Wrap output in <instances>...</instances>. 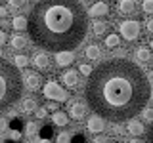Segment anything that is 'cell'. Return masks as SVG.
Wrapping results in <instances>:
<instances>
[{
  "label": "cell",
  "mask_w": 153,
  "mask_h": 143,
  "mask_svg": "<svg viewBox=\"0 0 153 143\" xmlns=\"http://www.w3.org/2000/svg\"><path fill=\"white\" fill-rule=\"evenodd\" d=\"M151 84L140 65L124 59L103 61L94 67L84 86L88 107L103 120L126 122L147 105Z\"/></svg>",
  "instance_id": "6da1fadb"
},
{
  "label": "cell",
  "mask_w": 153,
  "mask_h": 143,
  "mask_svg": "<svg viewBox=\"0 0 153 143\" xmlns=\"http://www.w3.org/2000/svg\"><path fill=\"white\" fill-rule=\"evenodd\" d=\"M86 31L88 13L79 0H40L27 17L29 38L44 52H75Z\"/></svg>",
  "instance_id": "7a4b0ae2"
},
{
  "label": "cell",
  "mask_w": 153,
  "mask_h": 143,
  "mask_svg": "<svg viewBox=\"0 0 153 143\" xmlns=\"http://www.w3.org/2000/svg\"><path fill=\"white\" fill-rule=\"evenodd\" d=\"M23 95V76L8 59L0 57V113L13 107Z\"/></svg>",
  "instance_id": "3957f363"
},
{
  "label": "cell",
  "mask_w": 153,
  "mask_h": 143,
  "mask_svg": "<svg viewBox=\"0 0 153 143\" xmlns=\"http://www.w3.org/2000/svg\"><path fill=\"white\" fill-rule=\"evenodd\" d=\"M119 31H121V36L124 40L132 42V40H136V38L140 36L142 25H140V21H136V19H126V21H123L121 25H119Z\"/></svg>",
  "instance_id": "277c9868"
},
{
  "label": "cell",
  "mask_w": 153,
  "mask_h": 143,
  "mask_svg": "<svg viewBox=\"0 0 153 143\" xmlns=\"http://www.w3.org/2000/svg\"><path fill=\"white\" fill-rule=\"evenodd\" d=\"M88 109H90L88 103L82 101V99H69L67 101V111H69L73 120H82L86 113H88Z\"/></svg>",
  "instance_id": "5b68a950"
},
{
  "label": "cell",
  "mask_w": 153,
  "mask_h": 143,
  "mask_svg": "<svg viewBox=\"0 0 153 143\" xmlns=\"http://www.w3.org/2000/svg\"><path fill=\"white\" fill-rule=\"evenodd\" d=\"M42 94H44V97L54 99V101H65L67 99V92L56 82H46L42 88Z\"/></svg>",
  "instance_id": "8992f818"
},
{
  "label": "cell",
  "mask_w": 153,
  "mask_h": 143,
  "mask_svg": "<svg viewBox=\"0 0 153 143\" xmlns=\"http://www.w3.org/2000/svg\"><path fill=\"white\" fill-rule=\"evenodd\" d=\"M23 76V84H25V88H29L31 92H35V90H40L42 86V76L36 73V71H25V74Z\"/></svg>",
  "instance_id": "52a82bcc"
},
{
  "label": "cell",
  "mask_w": 153,
  "mask_h": 143,
  "mask_svg": "<svg viewBox=\"0 0 153 143\" xmlns=\"http://www.w3.org/2000/svg\"><path fill=\"white\" fill-rule=\"evenodd\" d=\"M33 65H35L36 71H48L52 65V59L48 55V52H36L33 55Z\"/></svg>",
  "instance_id": "ba28073f"
},
{
  "label": "cell",
  "mask_w": 153,
  "mask_h": 143,
  "mask_svg": "<svg viewBox=\"0 0 153 143\" xmlns=\"http://www.w3.org/2000/svg\"><path fill=\"white\" fill-rule=\"evenodd\" d=\"M86 128L92 133H102L105 130V120L102 116H98V114H92V116L88 118V122H86Z\"/></svg>",
  "instance_id": "9c48e42d"
},
{
  "label": "cell",
  "mask_w": 153,
  "mask_h": 143,
  "mask_svg": "<svg viewBox=\"0 0 153 143\" xmlns=\"http://www.w3.org/2000/svg\"><path fill=\"white\" fill-rule=\"evenodd\" d=\"M75 61V52L65 50V52H56V65L57 67H69Z\"/></svg>",
  "instance_id": "30bf717a"
},
{
  "label": "cell",
  "mask_w": 153,
  "mask_h": 143,
  "mask_svg": "<svg viewBox=\"0 0 153 143\" xmlns=\"http://www.w3.org/2000/svg\"><path fill=\"white\" fill-rule=\"evenodd\" d=\"M61 80H63V84L67 88H76L80 82V76H79V71L71 69V71H65L63 74H61Z\"/></svg>",
  "instance_id": "8fae6325"
},
{
  "label": "cell",
  "mask_w": 153,
  "mask_h": 143,
  "mask_svg": "<svg viewBox=\"0 0 153 143\" xmlns=\"http://www.w3.org/2000/svg\"><path fill=\"white\" fill-rule=\"evenodd\" d=\"M86 13L90 17H105V15H109V6L105 2H96L90 6V10Z\"/></svg>",
  "instance_id": "7c38bea8"
},
{
  "label": "cell",
  "mask_w": 153,
  "mask_h": 143,
  "mask_svg": "<svg viewBox=\"0 0 153 143\" xmlns=\"http://www.w3.org/2000/svg\"><path fill=\"white\" fill-rule=\"evenodd\" d=\"M117 10H119V13H121V15H134V13H136V10H138L136 0H121Z\"/></svg>",
  "instance_id": "4fadbf2b"
},
{
  "label": "cell",
  "mask_w": 153,
  "mask_h": 143,
  "mask_svg": "<svg viewBox=\"0 0 153 143\" xmlns=\"http://www.w3.org/2000/svg\"><path fill=\"white\" fill-rule=\"evenodd\" d=\"M94 35L96 36H107L109 35V29H111V23H109V21H102V19H96V21H94Z\"/></svg>",
  "instance_id": "5bb4252c"
},
{
  "label": "cell",
  "mask_w": 153,
  "mask_h": 143,
  "mask_svg": "<svg viewBox=\"0 0 153 143\" xmlns=\"http://www.w3.org/2000/svg\"><path fill=\"white\" fill-rule=\"evenodd\" d=\"M126 132L130 133V136H143V133H146V126H143V122H140V120H132L126 124Z\"/></svg>",
  "instance_id": "9a60e30c"
},
{
  "label": "cell",
  "mask_w": 153,
  "mask_h": 143,
  "mask_svg": "<svg viewBox=\"0 0 153 143\" xmlns=\"http://www.w3.org/2000/svg\"><path fill=\"white\" fill-rule=\"evenodd\" d=\"M84 57L90 61H98L100 57H102V48H100V44H88L84 50Z\"/></svg>",
  "instance_id": "2e32d148"
},
{
  "label": "cell",
  "mask_w": 153,
  "mask_h": 143,
  "mask_svg": "<svg viewBox=\"0 0 153 143\" xmlns=\"http://www.w3.org/2000/svg\"><path fill=\"white\" fill-rule=\"evenodd\" d=\"M136 61H140V63H149L151 61V50L147 46H140L136 50Z\"/></svg>",
  "instance_id": "e0dca14e"
},
{
  "label": "cell",
  "mask_w": 153,
  "mask_h": 143,
  "mask_svg": "<svg viewBox=\"0 0 153 143\" xmlns=\"http://www.w3.org/2000/svg\"><path fill=\"white\" fill-rule=\"evenodd\" d=\"M52 122L56 124V126L63 128L69 124V116H67V113H61V111H54V114H52Z\"/></svg>",
  "instance_id": "ac0fdd59"
},
{
  "label": "cell",
  "mask_w": 153,
  "mask_h": 143,
  "mask_svg": "<svg viewBox=\"0 0 153 143\" xmlns=\"http://www.w3.org/2000/svg\"><path fill=\"white\" fill-rule=\"evenodd\" d=\"M36 107H38V103H36V99H33V97H25L21 101V113H35L36 111Z\"/></svg>",
  "instance_id": "d6986e66"
},
{
  "label": "cell",
  "mask_w": 153,
  "mask_h": 143,
  "mask_svg": "<svg viewBox=\"0 0 153 143\" xmlns=\"http://www.w3.org/2000/svg\"><path fill=\"white\" fill-rule=\"evenodd\" d=\"M10 46H12L13 50H21V48L27 46V38L23 35H13L12 38H10Z\"/></svg>",
  "instance_id": "ffe728a7"
},
{
  "label": "cell",
  "mask_w": 153,
  "mask_h": 143,
  "mask_svg": "<svg viewBox=\"0 0 153 143\" xmlns=\"http://www.w3.org/2000/svg\"><path fill=\"white\" fill-rule=\"evenodd\" d=\"M12 27H13V31H25L27 29V17L25 15H16L12 19Z\"/></svg>",
  "instance_id": "44dd1931"
},
{
  "label": "cell",
  "mask_w": 153,
  "mask_h": 143,
  "mask_svg": "<svg viewBox=\"0 0 153 143\" xmlns=\"http://www.w3.org/2000/svg\"><path fill=\"white\" fill-rule=\"evenodd\" d=\"M105 46L111 48V50L119 48V46H121V36H119V35H107V36H105Z\"/></svg>",
  "instance_id": "7402d4cb"
},
{
  "label": "cell",
  "mask_w": 153,
  "mask_h": 143,
  "mask_svg": "<svg viewBox=\"0 0 153 143\" xmlns=\"http://www.w3.org/2000/svg\"><path fill=\"white\" fill-rule=\"evenodd\" d=\"M25 4L27 0H8V6L12 12H21V10H25Z\"/></svg>",
  "instance_id": "603a6c76"
},
{
  "label": "cell",
  "mask_w": 153,
  "mask_h": 143,
  "mask_svg": "<svg viewBox=\"0 0 153 143\" xmlns=\"http://www.w3.org/2000/svg\"><path fill=\"white\" fill-rule=\"evenodd\" d=\"M13 65H16L17 69H25L29 65V57L27 55H16L13 57Z\"/></svg>",
  "instance_id": "cb8c5ba5"
},
{
  "label": "cell",
  "mask_w": 153,
  "mask_h": 143,
  "mask_svg": "<svg viewBox=\"0 0 153 143\" xmlns=\"http://www.w3.org/2000/svg\"><path fill=\"white\" fill-rule=\"evenodd\" d=\"M36 132H38V124L36 122H27V126H25V133H27V136H35Z\"/></svg>",
  "instance_id": "d4e9b609"
},
{
  "label": "cell",
  "mask_w": 153,
  "mask_h": 143,
  "mask_svg": "<svg viewBox=\"0 0 153 143\" xmlns=\"http://www.w3.org/2000/svg\"><path fill=\"white\" fill-rule=\"evenodd\" d=\"M142 118L143 122H153V109H142Z\"/></svg>",
  "instance_id": "484cf974"
},
{
  "label": "cell",
  "mask_w": 153,
  "mask_h": 143,
  "mask_svg": "<svg viewBox=\"0 0 153 143\" xmlns=\"http://www.w3.org/2000/svg\"><path fill=\"white\" fill-rule=\"evenodd\" d=\"M142 10L146 13H153V0H143V2H142Z\"/></svg>",
  "instance_id": "4316f807"
},
{
  "label": "cell",
  "mask_w": 153,
  "mask_h": 143,
  "mask_svg": "<svg viewBox=\"0 0 153 143\" xmlns=\"http://www.w3.org/2000/svg\"><path fill=\"white\" fill-rule=\"evenodd\" d=\"M71 141V136L67 132H61L59 136H57V139H56V143H69Z\"/></svg>",
  "instance_id": "83f0119b"
},
{
  "label": "cell",
  "mask_w": 153,
  "mask_h": 143,
  "mask_svg": "<svg viewBox=\"0 0 153 143\" xmlns=\"http://www.w3.org/2000/svg\"><path fill=\"white\" fill-rule=\"evenodd\" d=\"M79 73H82V74L88 76L90 73H92V67H90V65H86V63H82V65L79 67Z\"/></svg>",
  "instance_id": "f1b7e54d"
},
{
  "label": "cell",
  "mask_w": 153,
  "mask_h": 143,
  "mask_svg": "<svg viewBox=\"0 0 153 143\" xmlns=\"http://www.w3.org/2000/svg\"><path fill=\"white\" fill-rule=\"evenodd\" d=\"M46 107H40V109H36V111H35V116L36 118H40V120H42V118H46Z\"/></svg>",
  "instance_id": "f546056e"
},
{
  "label": "cell",
  "mask_w": 153,
  "mask_h": 143,
  "mask_svg": "<svg viewBox=\"0 0 153 143\" xmlns=\"http://www.w3.org/2000/svg\"><path fill=\"white\" fill-rule=\"evenodd\" d=\"M8 130V120L6 118H0V133H4Z\"/></svg>",
  "instance_id": "4dcf8cb0"
},
{
  "label": "cell",
  "mask_w": 153,
  "mask_h": 143,
  "mask_svg": "<svg viewBox=\"0 0 153 143\" xmlns=\"http://www.w3.org/2000/svg\"><path fill=\"white\" fill-rule=\"evenodd\" d=\"M146 29H147V32H149V35H153V17L146 21Z\"/></svg>",
  "instance_id": "1f68e13d"
},
{
  "label": "cell",
  "mask_w": 153,
  "mask_h": 143,
  "mask_svg": "<svg viewBox=\"0 0 153 143\" xmlns=\"http://www.w3.org/2000/svg\"><path fill=\"white\" fill-rule=\"evenodd\" d=\"M147 143H153V122H151L149 130H147Z\"/></svg>",
  "instance_id": "d6a6232c"
},
{
  "label": "cell",
  "mask_w": 153,
  "mask_h": 143,
  "mask_svg": "<svg viewBox=\"0 0 153 143\" xmlns=\"http://www.w3.org/2000/svg\"><path fill=\"white\" fill-rule=\"evenodd\" d=\"M4 42H6V35H4V31L0 29V46H2Z\"/></svg>",
  "instance_id": "836d02e7"
},
{
  "label": "cell",
  "mask_w": 153,
  "mask_h": 143,
  "mask_svg": "<svg viewBox=\"0 0 153 143\" xmlns=\"http://www.w3.org/2000/svg\"><path fill=\"white\" fill-rule=\"evenodd\" d=\"M56 107H57L56 103H48L46 105V111H56Z\"/></svg>",
  "instance_id": "e575fe53"
},
{
  "label": "cell",
  "mask_w": 153,
  "mask_h": 143,
  "mask_svg": "<svg viewBox=\"0 0 153 143\" xmlns=\"http://www.w3.org/2000/svg\"><path fill=\"white\" fill-rule=\"evenodd\" d=\"M6 15H8V10H6V8H0V17L4 19V17H6Z\"/></svg>",
  "instance_id": "d590c367"
},
{
  "label": "cell",
  "mask_w": 153,
  "mask_h": 143,
  "mask_svg": "<svg viewBox=\"0 0 153 143\" xmlns=\"http://www.w3.org/2000/svg\"><path fill=\"white\" fill-rule=\"evenodd\" d=\"M113 132H115V133H121V132H123V130H121V126H119V122L113 126Z\"/></svg>",
  "instance_id": "8d00e7d4"
},
{
  "label": "cell",
  "mask_w": 153,
  "mask_h": 143,
  "mask_svg": "<svg viewBox=\"0 0 153 143\" xmlns=\"http://www.w3.org/2000/svg\"><path fill=\"white\" fill-rule=\"evenodd\" d=\"M96 143H107V139L105 137H96Z\"/></svg>",
  "instance_id": "74e56055"
},
{
  "label": "cell",
  "mask_w": 153,
  "mask_h": 143,
  "mask_svg": "<svg viewBox=\"0 0 153 143\" xmlns=\"http://www.w3.org/2000/svg\"><path fill=\"white\" fill-rule=\"evenodd\" d=\"M36 143H52V141H50V139H46V137H44V139H38Z\"/></svg>",
  "instance_id": "f35d334b"
},
{
  "label": "cell",
  "mask_w": 153,
  "mask_h": 143,
  "mask_svg": "<svg viewBox=\"0 0 153 143\" xmlns=\"http://www.w3.org/2000/svg\"><path fill=\"white\" fill-rule=\"evenodd\" d=\"M79 2H80V4H82V2H86V4H88V2H92V0H79Z\"/></svg>",
  "instance_id": "ab89813d"
},
{
  "label": "cell",
  "mask_w": 153,
  "mask_h": 143,
  "mask_svg": "<svg viewBox=\"0 0 153 143\" xmlns=\"http://www.w3.org/2000/svg\"><path fill=\"white\" fill-rule=\"evenodd\" d=\"M149 50H151V52H153V40H151V42H149Z\"/></svg>",
  "instance_id": "60d3db41"
},
{
  "label": "cell",
  "mask_w": 153,
  "mask_h": 143,
  "mask_svg": "<svg viewBox=\"0 0 153 143\" xmlns=\"http://www.w3.org/2000/svg\"><path fill=\"white\" fill-rule=\"evenodd\" d=\"M149 99H151V101H153V90H151V92H149Z\"/></svg>",
  "instance_id": "b9f144b4"
},
{
  "label": "cell",
  "mask_w": 153,
  "mask_h": 143,
  "mask_svg": "<svg viewBox=\"0 0 153 143\" xmlns=\"http://www.w3.org/2000/svg\"><path fill=\"white\" fill-rule=\"evenodd\" d=\"M33 2H40V0H33Z\"/></svg>",
  "instance_id": "7bdbcfd3"
},
{
  "label": "cell",
  "mask_w": 153,
  "mask_h": 143,
  "mask_svg": "<svg viewBox=\"0 0 153 143\" xmlns=\"http://www.w3.org/2000/svg\"><path fill=\"white\" fill-rule=\"evenodd\" d=\"M0 57H2V50H0Z\"/></svg>",
  "instance_id": "ee69618b"
}]
</instances>
